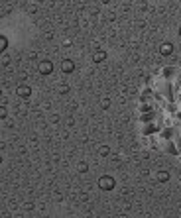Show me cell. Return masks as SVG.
<instances>
[{"label": "cell", "mask_w": 181, "mask_h": 218, "mask_svg": "<svg viewBox=\"0 0 181 218\" xmlns=\"http://www.w3.org/2000/svg\"><path fill=\"white\" fill-rule=\"evenodd\" d=\"M114 185H116V181H114V177H110V175H103L98 179V187L103 189V191H112Z\"/></svg>", "instance_id": "6da1fadb"}, {"label": "cell", "mask_w": 181, "mask_h": 218, "mask_svg": "<svg viewBox=\"0 0 181 218\" xmlns=\"http://www.w3.org/2000/svg\"><path fill=\"white\" fill-rule=\"evenodd\" d=\"M16 94H18L20 98H28V96L32 94V89H30L28 85H20L18 89H16Z\"/></svg>", "instance_id": "7a4b0ae2"}, {"label": "cell", "mask_w": 181, "mask_h": 218, "mask_svg": "<svg viewBox=\"0 0 181 218\" xmlns=\"http://www.w3.org/2000/svg\"><path fill=\"white\" fill-rule=\"evenodd\" d=\"M51 71H53L51 61H41V63H40V73H41V75H49Z\"/></svg>", "instance_id": "3957f363"}, {"label": "cell", "mask_w": 181, "mask_h": 218, "mask_svg": "<svg viewBox=\"0 0 181 218\" xmlns=\"http://www.w3.org/2000/svg\"><path fill=\"white\" fill-rule=\"evenodd\" d=\"M160 51H162V55H171V53H173V45H171L169 41H168V43H162Z\"/></svg>", "instance_id": "277c9868"}, {"label": "cell", "mask_w": 181, "mask_h": 218, "mask_svg": "<svg viewBox=\"0 0 181 218\" xmlns=\"http://www.w3.org/2000/svg\"><path fill=\"white\" fill-rule=\"evenodd\" d=\"M73 69H75L73 61H69V59H65V61H63V65H61V71H63V73H71Z\"/></svg>", "instance_id": "5b68a950"}, {"label": "cell", "mask_w": 181, "mask_h": 218, "mask_svg": "<svg viewBox=\"0 0 181 218\" xmlns=\"http://www.w3.org/2000/svg\"><path fill=\"white\" fill-rule=\"evenodd\" d=\"M104 59H106V53L100 51V49H98V51H95V55H93V61H95V63H103Z\"/></svg>", "instance_id": "8992f818"}, {"label": "cell", "mask_w": 181, "mask_h": 218, "mask_svg": "<svg viewBox=\"0 0 181 218\" xmlns=\"http://www.w3.org/2000/svg\"><path fill=\"white\" fill-rule=\"evenodd\" d=\"M77 169H79V173H87V171H89V165H87L85 161H79V165H77Z\"/></svg>", "instance_id": "52a82bcc"}, {"label": "cell", "mask_w": 181, "mask_h": 218, "mask_svg": "<svg viewBox=\"0 0 181 218\" xmlns=\"http://www.w3.org/2000/svg\"><path fill=\"white\" fill-rule=\"evenodd\" d=\"M98 153H100V157H106L108 153H110V148H108V145H103V148H100V151H98Z\"/></svg>", "instance_id": "ba28073f"}, {"label": "cell", "mask_w": 181, "mask_h": 218, "mask_svg": "<svg viewBox=\"0 0 181 218\" xmlns=\"http://www.w3.org/2000/svg\"><path fill=\"white\" fill-rule=\"evenodd\" d=\"M169 179V173L168 171H160V175H157V181H168Z\"/></svg>", "instance_id": "9c48e42d"}, {"label": "cell", "mask_w": 181, "mask_h": 218, "mask_svg": "<svg viewBox=\"0 0 181 218\" xmlns=\"http://www.w3.org/2000/svg\"><path fill=\"white\" fill-rule=\"evenodd\" d=\"M100 106H103V110H106L108 106H110V100L108 98H104V100H100Z\"/></svg>", "instance_id": "30bf717a"}, {"label": "cell", "mask_w": 181, "mask_h": 218, "mask_svg": "<svg viewBox=\"0 0 181 218\" xmlns=\"http://www.w3.org/2000/svg\"><path fill=\"white\" fill-rule=\"evenodd\" d=\"M24 208H26V210H34V202H30V200L24 202Z\"/></svg>", "instance_id": "8fae6325"}, {"label": "cell", "mask_w": 181, "mask_h": 218, "mask_svg": "<svg viewBox=\"0 0 181 218\" xmlns=\"http://www.w3.org/2000/svg\"><path fill=\"white\" fill-rule=\"evenodd\" d=\"M179 35H181V30H179Z\"/></svg>", "instance_id": "7c38bea8"}]
</instances>
